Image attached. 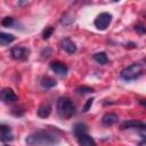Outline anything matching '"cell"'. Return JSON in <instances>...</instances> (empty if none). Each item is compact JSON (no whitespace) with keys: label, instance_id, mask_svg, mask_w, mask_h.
<instances>
[{"label":"cell","instance_id":"20","mask_svg":"<svg viewBox=\"0 0 146 146\" xmlns=\"http://www.w3.org/2000/svg\"><path fill=\"white\" fill-rule=\"evenodd\" d=\"M52 32H54V27H52V26H48V27H46V29L43 30V32H42V38H43L44 40L49 39V36L52 34Z\"/></svg>","mask_w":146,"mask_h":146},{"label":"cell","instance_id":"27","mask_svg":"<svg viewBox=\"0 0 146 146\" xmlns=\"http://www.w3.org/2000/svg\"><path fill=\"white\" fill-rule=\"evenodd\" d=\"M3 146H9V145H7V144H5V145H3Z\"/></svg>","mask_w":146,"mask_h":146},{"label":"cell","instance_id":"16","mask_svg":"<svg viewBox=\"0 0 146 146\" xmlns=\"http://www.w3.org/2000/svg\"><path fill=\"white\" fill-rule=\"evenodd\" d=\"M92 58H94V60H95L96 63H98V64H100V65H105V64L108 62V58H107V56H106V54H105L104 51L95 54Z\"/></svg>","mask_w":146,"mask_h":146},{"label":"cell","instance_id":"3","mask_svg":"<svg viewBox=\"0 0 146 146\" xmlns=\"http://www.w3.org/2000/svg\"><path fill=\"white\" fill-rule=\"evenodd\" d=\"M141 74H143V65L135 63V64L123 68L120 73V76L124 81H133V80L138 79Z\"/></svg>","mask_w":146,"mask_h":146},{"label":"cell","instance_id":"18","mask_svg":"<svg viewBox=\"0 0 146 146\" xmlns=\"http://www.w3.org/2000/svg\"><path fill=\"white\" fill-rule=\"evenodd\" d=\"M140 123L141 122H138V121H125V122H123L122 123V125H121V128L122 129H127V128H138L139 125H140Z\"/></svg>","mask_w":146,"mask_h":146},{"label":"cell","instance_id":"9","mask_svg":"<svg viewBox=\"0 0 146 146\" xmlns=\"http://www.w3.org/2000/svg\"><path fill=\"white\" fill-rule=\"evenodd\" d=\"M0 139L1 141L3 143H7V141H10L13 139V132H11V129L8 127V125H5V124H1L0 125Z\"/></svg>","mask_w":146,"mask_h":146},{"label":"cell","instance_id":"10","mask_svg":"<svg viewBox=\"0 0 146 146\" xmlns=\"http://www.w3.org/2000/svg\"><path fill=\"white\" fill-rule=\"evenodd\" d=\"M50 113H51V106H50L49 104H47V103L41 104V105L39 106L38 111H36L38 116L41 117V119H46V117H48V116L50 115Z\"/></svg>","mask_w":146,"mask_h":146},{"label":"cell","instance_id":"2","mask_svg":"<svg viewBox=\"0 0 146 146\" xmlns=\"http://www.w3.org/2000/svg\"><path fill=\"white\" fill-rule=\"evenodd\" d=\"M57 112L62 117L68 119L75 113V105L70 98L60 97L57 100Z\"/></svg>","mask_w":146,"mask_h":146},{"label":"cell","instance_id":"7","mask_svg":"<svg viewBox=\"0 0 146 146\" xmlns=\"http://www.w3.org/2000/svg\"><path fill=\"white\" fill-rule=\"evenodd\" d=\"M0 97H1V100L3 103H7V104H11V103H15L18 98L16 96V94L14 92L13 89L10 88H3L1 94H0Z\"/></svg>","mask_w":146,"mask_h":146},{"label":"cell","instance_id":"25","mask_svg":"<svg viewBox=\"0 0 146 146\" xmlns=\"http://www.w3.org/2000/svg\"><path fill=\"white\" fill-rule=\"evenodd\" d=\"M139 104L146 107V99H141V100H139Z\"/></svg>","mask_w":146,"mask_h":146},{"label":"cell","instance_id":"15","mask_svg":"<svg viewBox=\"0 0 146 146\" xmlns=\"http://www.w3.org/2000/svg\"><path fill=\"white\" fill-rule=\"evenodd\" d=\"M56 84H57L56 80L52 79V78H50V76H43L42 80H41V86H42L43 88H46V89L52 88V87H55Z\"/></svg>","mask_w":146,"mask_h":146},{"label":"cell","instance_id":"4","mask_svg":"<svg viewBox=\"0 0 146 146\" xmlns=\"http://www.w3.org/2000/svg\"><path fill=\"white\" fill-rule=\"evenodd\" d=\"M111 21H112V15L111 14H108V13H102V14H99L96 17L94 24H95V26L98 30H106L108 27V25L111 24Z\"/></svg>","mask_w":146,"mask_h":146},{"label":"cell","instance_id":"12","mask_svg":"<svg viewBox=\"0 0 146 146\" xmlns=\"http://www.w3.org/2000/svg\"><path fill=\"white\" fill-rule=\"evenodd\" d=\"M102 122L106 125H113L115 124L116 122H119V116L114 113H106L103 119H102Z\"/></svg>","mask_w":146,"mask_h":146},{"label":"cell","instance_id":"26","mask_svg":"<svg viewBox=\"0 0 146 146\" xmlns=\"http://www.w3.org/2000/svg\"><path fill=\"white\" fill-rule=\"evenodd\" d=\"M139 146H146V140H143L139 143Z\"/></svg>","mask_w":146,"mask_h":146},{"label":"cell","instance_id":"19","mask_svg":"<svg viewBox=\"0 0 146 146\" xmlns=\"http://www.w3.org/2000/svg\"><path fill=\"white\" fill-rule=\"evenodd\" d=\"M94 89L90 88V87H87V86H81L79 88H76V92L79 95H84V94H89V92H92Z\"/></svg>","mask_w":146,"mask_h":146},{"label":"cell","instance_id":"1","mask_svg":"<svg viewBox=\"0 0 146 146\" xmlns=\"http://www.w3.org/2000/svg\"><path fill=\"white\" fill-rule=\"evenodd\" d=\"M25 143L30 146H57L59 144V137L49 131L39 130L29 135Z\"/></svg>","mask_w":146,"mask_h":146},{"label":"cell","instance_id":"8","mask_svg":"<svg viewBox=\"0 0 146 146\" xmlns=\"http://www.w3.org/2000/svg\"><path fill=\"white\" fill-rule=\"evenodd\" d=\"M60 47H62V49H63L64 51H66L67 54H74V52L76 51V46H75V43H74L72 40H70L68 38H65V39H63V40L60 41Z\"/></svg>","mask_w":146,"mask_h":146},{"label":"cell","instance_id":"6","mask_svg":"<svg viewBox=\"0 0 146 146\" xmlns=\"http://www.w3.org/2000/svg\"><path fill=\"white\" fill-rule=\"evenodd\" d=\"M49 66H50V70H51L52 72H55L56 74H58L59 76H65L66 73H67V71H68L67 66H66L64 63L59 62V60H54V62H51Z\"/></svg>","mask_w":146,"mask_h":146},{"label":"cell","instance_id":"21","mask_svg":"<svg viewBox=\"0 0 146 146\" xmlns=\"http://www.w3.org/2000/svg\"><path fill=\"white\" fill-rule=\"evenodd\" d=\"M137 129H138V132H139L140 137H143L144 140H146V124L140 123V125H139Z\"/></svg>","mask_w":146,"mask_h":146},{"label":"cell","instance_id":"14","mask_svg":"<svg viewBox=\"0 0 146 146\" xmlns=\"http://www.w3.org/2000/svg\"><path fill=\"white\" fill-rule=\"evenodd\" d=\"M14 40H15V36L13 34L5 33V32H1L0 33V43H1V46H6V44L13 42Z\"/></svg>","mask_w":146,"mask_h":146},{"label":"cell","instance_id":"24","mask_svg":"<svg viewBox=\"0 0 146 146\" xmlns=\"http://www.w3.org/2000/svg\"><path fill=\"white\" fill-rule=\"evenodd\" d=\"M135 30H136L138 33H140V34L146 33V27H145L144 25H136V26H135Z\"/></svg>","mask_w":146,"mask_h":146},{"label":"cell","instance_id":"11","mask_svg":"<svg viewBox=\"0 0 146 146\" xmlns=\"http://www.w3.org/2000/svg\"><path fill=\"white\" fill-rule=\"evenodd\" d=\"M87 131H88V128L82 122H78L73 127V132H74V135H75L76 138H79V137H81L83 135H87Z\"/></svg>","mask_w":146,"mask_h":146},{"label":"cell","instance_id":"23","mask_svg":"<svg viewBox=\"0 0 146 146\" xmlns=\"http://www.w3.org/2000/svg\"><path fill=\"white\" fill-rule=\"evenodd\" d=\"M92 103H94V98H89V99H87V102H86V104H84V106H83L82 111H83V112H88V111H89V108L91 107Z\"/></svg>","mask_w":146,"mask_h":146},{"label":"cell","instance_id":"5","mask_svg":"<svg viewBox=\"0 0 146 146\" xmlns=\"http://www.w3.org/2000/svg\"><path fill=\"white\" fill-rule=\"evenodd\" d=\"M11 57L16 60H25L29 57L30 50L26 47H14L10 50Z\"/></svg>","mask_w":146,"mask_h":146},{"label":"cell","instance_id":"17","mask_svg":"<svg viewBox=\"0 0 146 146\" xmlns=\"http://www.w3.org/2000/svg\"><path fill=\"white\" fill-rule=\"evenodd\" d=\"M74 21V15L72 14V13H66L64 16H63V18H62V24L63 25H68V24H71L72 22Z\"/></svg>","mask_w":146,"mask_h":146},{"label":"cell","instance_id":"13","mask_svg":"<svg viewBox=\"0 0 146 146\" xmlns=\"http://www.w3.org/2000/svg\"><path fill=\"white\" fill-rule=\"evenodd\" d=\"M78 143L80 146H97L95 139L92 137H90L89 135H83V136L79 137Z\"/></svg>","mask_w":146,"mask_h":146},{"label":"cell","instance_id":"22","mask_svg":"<svg viewBox=\"0 0 146 146\" xmlns=\"http://www.w3.org/2000/svg\"><path fill=\"white\" fill-rule=\"evenodd\" d=\"M13 23H14V18H13V17H5V18L1 21L2 26H6V27L11 26V25H13Z\"/></svg>","mask_w":146,"mask_h":146}]
</instances>
